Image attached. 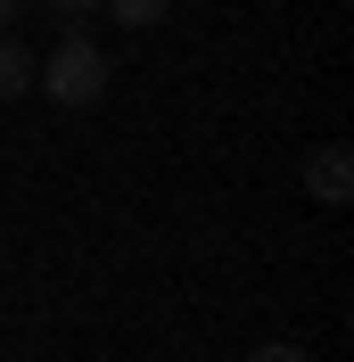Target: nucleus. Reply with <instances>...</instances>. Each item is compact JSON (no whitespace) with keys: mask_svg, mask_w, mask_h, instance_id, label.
<instances>
[{"mask_svg":"<svg viewBox=\"0 0 354 362\" xmlns=\"http://www.w3.org/2000/svg\"><path fill=\"white\" fill-rule=\"evenodd\" d=\"M108 83H115V74H108V49L91 42V33H67V42L33 66V90H42L50 107H99Z\"/></svg>","mask_w":354,"mask_h":362,"instance_id":"obj_1","label":"nucleus"},{"mask_svg":"<svg viewBox=\"0 0 354 362\" xmlns=\"http://www.w3.org/2000/svg\"><path fill=\"white\" fill-rule=\"evenodd\" d=\"M305 198H321V206H346L354 198V148L346 140H321L305 157Z\"/></svg>","mask_w":354,"mask_h":362,"instance_id":"obj_2","label":"nucleus"},{"mask_svg":"<svg viewBox=\"0 0 354 362\" xmlns=\"http://www.w3.org/2000/svg\"><path fill=\"white\" fill-rule=\"evenodd\" d=\"M33 66H42V58H33L17 33H0V99H25V90H33Z\"/></svg>","mask_w":354,"mask_h":362,"instance_id":"obj_3","label":"nucleus"},{"mask_svg":"<svg viewBox=\"0 0 354 362\" xmlns=\"http://www.w3.org/2000/svg\"><path fill=\"white\" fill-rule=\"evenodd\" d=\"M99 8H108L115 25H165V8H173V0H99Z\"/></svg>","mask_w":354,"mask_h":362,"instance_id":"obj_4","label":"nucleus"},{"mask_svg":"<svg viewBox=\"0 0 354 362\" xmlns=\"http://www.w3.org/2000/svg\"><path fill=\"white\" fill-rule=\"evenodd\" d=\"M247 362H313V354H305V346H288V338H272V346H256Z\"/></svg>","mask_w":354,"mask_h":362,"instance_id":"obj_5","label":"nucleus"},{"mask_svg":"<svg viewBox=\"0 0 354 362\" xmlns=\"http://www.w3.org/2000/svg\"><path fill=\"white\" fill-rule=\"evenodd\" d=\"M42 8H58L67 25H83V17H99V0H42Z\"/></svg>","mask_w":354,"mask_h":362,"instance_id":"obj_6","label":"nucleus"},{"mask_svg":"<svg viewBox=\"0 0 354 362\" xmlns=\"http://www.w3.org/2000/svg\"><path fill=\"white\" fill-rule=\"evenodd\" d=\"M17 8H25V0H0V33H8V25H17Z\"/></svg>","mask_w":354,"mask_h":362,"instance_id":"obj_7","label":"nucleus"}]
</instances>
